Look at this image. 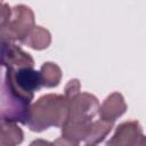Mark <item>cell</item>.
I'll return each instance as SVG.
<instances>
[{
  "label": "cell",
  "mask_w": 146,
  "mask_h": 146,
  "mask_svg": "<svg viewBox=\"0 0 146 146\" xmlns=\"http://www.w3.org/2000/svg\"><path fill=\"white\" fill-rule=\"evenodd\" d=\"M40 79H41V86L46 88H52L57 87L62 80V70L60 67L51 62L44 63L40 71Z\"/></svg>",
  "instance_id": "11"
},
{
  "label": "cell",
  "mask_w": 146,
  "mask_h": 146,
  "mask_svg": "<svg viewBox=\"0 0 146 146\" xmlns=\"http://www.w3.org/2000/svg\"><path fill=\"white\" fill-rule=\"evenodd\" d=\"M80 143L75 141V140H72V139H68L66 137H59L57 138L55 141H51V146H79Z\"/></svg>",
  "instance_id": "14"
},
{
  "label": "cell",
  "mask_w": 146,
  "mask_h": 146,
  "mask_svg": "<svg viewBox=\"0 0 146 146\" xmlns=\"http://www.w3.org/2000/svg\"><path fill=\"white\" fill-rule=\"evenodd\" d=\"M113 125H114L113 122L104 121L100 119L97 121H92L89 124V128H88V131H87V135H86V138L83 141H86L87 144H90V145L99 144L111 132Z\"/></svg>",
  "instance_id": "10"
},
{
  "label": "cell",
  "mask_w": 146,
  "mask_h": 146,
  "mask_svg": "<svg viewBox=\"0 0 146 146\" xmlns=\"http://www.w3.org/2000/svg\"><path fill=\"white\" fill-rule=\"evenodd\" d=\"M21 43L26 44L35 50H42L50 46L51 34L47 29H44L40 25H34V27L21 41Z\"/></svg>",
  "instance_id": "9"
},
{
  "label": "cell",
  "mask_w": 146,
  "mask_h": 146,
  "mask_svg": "<svg viewBox=\"0 0 146 146\" xmlns=\"http://www.w3.org/2000/svg\"><path fill=\"white\" fill-rule=\"evenodd\" d=\"M23 139L24 133L16 122L0 119V146H17Z\"/></svg>",
  "instance_id": "8"
},
{
  "label": "cell",
  "mask_w": 146,
  "mask_h": 146,
  "mask_svg": "<svg viewBox=\"0 0 146 146\" xmlns=\"http://www.w3.org/2000/svg\"><path fill=\"white\" fill-rule=\"evenodd\" d=\"M30 146H51V141L43 139H35L30 144Z\"/></svg>",
  "instance_id": "15"
},
{
  "label": "cell",
  "mask_w": 146,
  "mask_h": 146,
  "mask_svg": "<svg viewBox=\"0 0 146 146\" xmlns=\"http://www.w3.org/2000/svg\"><path fill=\"white\" fill-rule=\"evenodd\" d=\"M80 81L78 79H73L70 80L67 82V84L65 86V90H64V96L66 97H71L73 95H76L78 92H80Z\"/></svg>",
  "instance_id": "12"
},
{
  "label": "cell",
  "mask_w": 146,
  "mask_h": 146,
  "mask_svg": "<svg viewBox=\"0 0 146 146\" xmlns=\"http://www.w3.org/2000/svg\"><path fill=\"white\" fill-rule=\"evenodd\" d=\"M5 83L11 100L26 111H29L34 92L42 87L40 73L31 67L6 68Z\"/></svg>",
  "instance_id": "3"
},
{
  "label": "cell",
  "mask_w": 146,
  "mask_h": 146,
  "mask_svg": "<svg viewBox=\"0 0 146 146\" xmlns=\"http://www.w3.org/2000/svg\"><path fill=\"white\" fill-rule=\"evenodd\" d=\"M34 27V13L25 5H16L6 23L0 27V38L8 42L22 41Z\"/></svg>",
  "instance_id": "4"
},
{
  "label": "cell",
  "mask_w": 146,
  "mask_h": 146,
  "mask_svg": "<svg viewBox=\"0 0 146 146\" xmlns=\"http://www.w3.org/2000/svg\"><path fill=\"white\" fill-rule=\"evenodd\" d=\"M9 43L10 42H8V41L3 40L2 38H0V62H1V58H2V56L5 54V50L7 49V47H8Z\"/></svg>",
  "instance_id": "16"
},
{
  "label": "cell",
  "mask_w": 146,
  "mask_h": 146,
  "mask_svg": "<svg viewBox=\"0 0 146 146\" xmlns=\"http://www.w3.org/2000/svg\"><path fill=\"white\" fill-rule=\"evenodd\" d=\"M67 112L68 100L64 95L48 94L30 105L24 124L35 132H41L50 127L62 128Z\"/></svg>",
  "instance_id": "2"
},
{
  "label": "cell",
  "mask_w": 146,
  "mask_h": 146,
  "mask_svg": "<svg viewBox=\"0 0 146 146\" xmlns=\"http://www.w3.org/2000/svg\"><path fill=\"white\" fill-rule=\"evenodd\" d=\"M106 146H146L141 125L138 121H127L119 124Z\"/></svg>",
  "instance_id": "5"
},
{
  "label": "cell",
  "mask_w": 146,
  "mask_h": 146,
  "mask_svg": "<svg viewBox=\"0 0 146 146\" xmlns=\"http://www.w3.org/2000/svg\"><path fill=\"white\" fill-rule=\"evenodd\" d=\"M11 13V8L6 2H0V27L6 23Z\"/></svg>",
  "instance_id": "13"
},
{
  "label": "cell",
  "mask_w": 146,
  "mask_h": 146,
  "mask_svg": "<svg viewBox=\"0 0 146 146\" xmlns=\"http://www.w3.org/2000/svg\"><path fill=\"white\" fill-rule=\"evenodd\" d=\"M66 98L68 112L66 121L60 128L62 136L80 143L84 140L89 124L98 114L99 102L94 95L81 91Z\"/></svg>",
  "instance_id": "1"
},
{
  "label": "cell",
  "mask_w": 146,
  "mask_h": 146,
  "mask_svg": "<svg viewBox=\"0 0 146 146\" xmlns=\"http://www.w3.org/2000/svg\"><path fill=\"white\" fill-rule=\"evenodd\" d=\"M125 111L127 104L123 96L120 92H113L106 97L102 105H99L98 115L100 120L114 123L116 119L125 113Z\"/></svg>",
  "instance_id": "6"
},
{
  "label": "cell",
  "mask_w": 146,
  "mask_h": 146,
  "mask_svg": "<svg viewBox=\"0 0 146 146\" xmlns=\"http://www.w3.org/2000/svg\"><path fill=\"white\" fill-rule=\"evenodd\" d=\"M0 65L5 66L6 68H23V67L33 68L34 60L30 54L25 52L16 43L10 42L7 49L5 50Z\"/></svg>",
  "instance_id": "7"
},
{
  "label": "cell",
  "mask_w": 146,
  "mask_h": 146,
  "mask_svg": "<svg viewBox=\"0 0 146 146\" xmlns=\"http://www.w3.org/2000/svg\"><path fill=\"white\" fill-rule=\"evenodd\" d=\"M86 146H95V145H90V144H87Z\"/></svg>",
  "instance_id": "17"
}]
</instances>
